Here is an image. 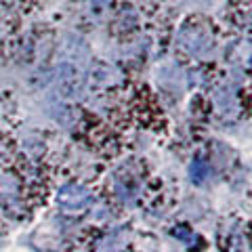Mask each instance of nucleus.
Wrapping results in <instances>:
<instances>
[{
    "instance_id": "nucleus-4",
    "label": "nucleus",
    "mask_w": 252,
    "mask_h": 252,
    "mask_svg": "<svg viewBox=\"0 0 252 252\" xmlns=\"http://www.w3.org/2000/svg\"><path fill=\"white\" fill-rule=\"evenodd\" d=\"M189 175H191V181L193 183H204L206 181V177L210 175V168H208V164L204 162V160H193L191 164V168H189Z\"/></svg>"
},
{
    "instance_id": "nucleus-7",
    "label": "nucleus",
    "mask_w": 252,
    "mask_h": 252,
    "mask_svg": "<svg viewBox=\"0 0 252 252\" xmlns=\"http://www.w3.org/2000/svg\"><path fill=\"white\" fill-rule=\"evenodd\" d=\"M97 2H99V0H97ZM101 2H103V4H105V2H107V0H101Z\"/></svg>"
},
{
    "instance_id": "nucleus-6",
    "label": "nucleus",
    "mask_w": 252,
    "mask_h": 252,
    "mask_svg": "<svg viewBox=\"0 0 252 252\" xmlns=\"http://www.w3.org/2000/svg\"><path fill=\"white\" fill-rule=\"evenodd\" d=\"M172 235H175V238H179V240H183V242L191 240V231H189L185 225H179L177 229H172Z\"/></svg>"
},
{
    "instance_id": "nucleus-5",
    "label": "nucleus",
    "mask_w": 252,
    "mask_h": 252,
    "mask_svg": "<svg viewBox=\"0 0 252 252\" xmlns=\"http://www.w3.org/2000/svg\"><path fill=\"white\" fill-rule=\"evenodd\" d=\"M17 193V181L13 177H0V198H13Z\"/></svg>"
},
{
    "instance_id": "nucleus-1",
    "label": "nucleus",
    "mask_w": 252,
    "mask_h": 252,
    "mask_svg": "<svg viewBox=\"0 0 252 252\" xmlns=\"http://www.w3.org/2000/svg\"><path fill=\"white\" fill-rule=\"evenodd\" d=\"M82 91H84L82 69L78 67L76 63L63 61L57 67V76H55V93H57L61 99L76 101V99H80Z\"/></svg>"
},
{
    "instance_id": "nucleus-3",
    "label": "nucleus",
    "mask_w": 252,
    "mask_h": 252,
    "mask_svg": "<svg viewBox=\"0 0 252 252\" xmlns=\"http://www.w3.org/2000/svg\"><path fill=\"white\" fill-rule=\"evenodd\" d=\"M126 235L122 231H116L112 235H105L103 240L97 244V252H124L126 250Z\"/></svg>"
},
{
    "instance_id": "nucleus-2",
    "label": "nucleus",
    "mask_w": 252,
    "mask_h": 252,
    "mask_svg": "<svg viewBox=\"0 0 252 252\" xmlns=\"http://www.w3.org/2000/svg\"><path fill=\"white\" fill-rule=\"evenodd\" d=\"M91 200H93V195H91L89 189L82 187V185H76V183L63 185L57 193V204L69 212L82 210L84 206H89Z\"/></svg>"
}]
</instances>
